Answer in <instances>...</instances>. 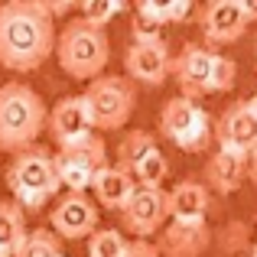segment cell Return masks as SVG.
<instances>
[{
	"label": "cell",
	"mask_w": 257,
	"mask_h": 257,
	"mask_svg": "<svg viewBox=\"0 0 257 257\" xmlns=\"http://www.w3.org/2000/svg\"><path fill=\"white\" fill-rule=\"evenodd\" d=\"M56 52V20L46 0H10L0 7V65L36 72Z\"/></svg>",
	"instance_id": "obj_1"
},
{
	"label": "cell",
	"mask_w": 257,
	"mask_h": 257,
	"mask_svg": "<svg viewBox=\"0 0 257 257\" xmlns=\"http://www.w3.org/2000/svg\"><path fill=\"white\" fill-rule=\"evenodd\" d=\"M46 117L49 111L30 85H0V150L23 153L36 147V137L46 131Z\"/></svg>",
	"instance_id": "obj_2"
},
{
	"label": "cell",
	"mask_w": 257,
	"mask_h": 257,
	"mask_svg": "<svg viewBox=\"0 0 257 257\" xmlns=\"http://www.w3.org/2000/svg\"><path fill=\"white\" fill-rule=\"evenodd\" d=\"M56 59L69 78L94 82V78L104 75L107 59H111L107 33L94 30V26L82 23V20H69L56 33Z\"/></svg>",
	"instance_id": "obj_3"
},
{
	"label": "cell",
	"mask_w": 257,
	"mask_h": 257,
	"mask_svg": "<svg viewBox=\"0 0 257 257\" xmlns=\"http://www.w3.org/2000/svg\"><path fill=\"white\" fill-rule=\"evenodd\" d=\"M7 186L13 192V202L20 208H43L52 195L59 192V176H56V163H52V153L46 147H30V150L17 153L13 163L7 166Z\"/></svg>",
	"instance_id": "obj_4"
},
{
	"label": "cell",
	"mask_w": 257,
	"mask_h": 257,
	"mask_svg": "<svg viewBox=\"0 0 257 257\" xmlns=\"http://www.w3.org/2000/svg\"><path fill=\"white\" fill-rule=\"evenodd\" d=\"M85 104L94 131H120L137 107V88L127 75H101L85 88Z\"/></svg>",
	"instance_id": "obj_5"
},
{
	"label": "cell",
	"mask_w": 257,
	"mask_h": 257,
	"mask_svg": "<svg viewBox=\"0 0 257 257\" xmlns=\"http://www.w3.org/2000/svg\"><path fill=\"white\" fill-rule=\"evenodd\" d=\"M160 134L166 140H173L179 150H189V153L208 150V144L215 137L212 124H208V114L195 101L182 98V94H176V98H170L160 107Z\"/></svg>",
	"instance_id": "obj_6"
},
{
	"label": "cell",
	"mask_w": 257,
	"mask_h": 257,
	"mask_svg": "<svg viewBox=\"0 0 257 257\" xmlns=\"http://www.w3.org/2000/svg\"><path fill=\"white\" fill-rule=\"evenodd\" d=\"M52 163H56L59 186H65L69 192H88L94 176L104 170V166H111L107 163V147L98 134L65 147V150H59L52 157Z\"/></svg>",
	"instance_id": "obj_7"
},
{
	"label": "cell",
	"mask_w": 257,
	"mask_h": 257,
	"mask_svg": "<svg viewBox=\"0 0 257 257\" xmlns=\"http://www.w3.org/2000/svg\"><path fill=\"white\" fill-rule=\"evenodd\" d=\"M170 221V199L166 189H144L137 186L127 205L120 208V225L134 241H150V234H160Z\"/></svg>",
	"instance_id": "obj_8"
},
{
	"label": "cell",
	"mask_w": 257,
	"mask_h": 257,
	"mask_svg": "<svg viewBox=\"0 0 257 257\" xmlns=\"http://www.w3.org/2000/svg\"><path fill=\"white\" fill-rule=\"evenodd\" d=\"M218 150H231V153H244L251 157L257 153V101L244 98L234 101L221 111V117L212 127Z\"/></svg>",
	"instance_id": "obj_9"
},
{
	"label": "cell",
	"mask_w": 257,
	"mask_h": 257,
	"mask_svg": "<svg viewBox=\"0 0 257 257\" xmlns=\"http://www.w3.org/2000/svg\"><path fill=\"white\" fill-rule=\"evenodd\" d=\"M199 26L208 46H228L251 30V17L244 10V0H212L202 7Z\"/></svg>",
	"instance_id": "obj_10"
},
{
	"label": "cell",
	"mask_w": 257,
	"mask_h": 257,
	"mask_svg": "<svg viewBox=\"0 0 257 257\" xmlns=\"http://www.w3.org/2000/svg\"><path fill=\"white\" fill-rule=\"evenodd\" d=\"M212 62H215V52L208 46H199V43H186L179 49V56L173 59L170 72L179 85V94L189 101H199L205 98L208 91V82H212Z\"/></svg>",
	"instance_id": "obj_11"
},
{
	"label": "cell",
	"mask_w": 257,
	"mask_h": 257,
	"mask_svg": "<svg viewBox=\"0 0 257 257\" xmlns=\"http://www.w3.org/2000/svg\"><path fill=\"white\" fill-rule=\"evenodd\" d=\"M49 221L62 241L91 238L98 231V205L94 199H88V192H65L62 199H56Z\"/></svg>",
	"instance_id": "obj_12"
},
{
	"label": "cell",
	"mask_w": 257,
	"mask_h": 257,
	"mask_svg": "<svg viewBox=\"0 0 257 257\" xmlns=\"http://www.w3.org/2000/svg\"><path fill=\"white\" fill-rule=\"evenodd\" d=\"M46 131L56 140L59 150L91 137L94 124H91V114H88V104H85L82 94H69V98L56 101V107H52L49 117H46Z\"/></svg>",
	"instance_id": "obj_13"
},
{
	"label": "cell",
	"mask_w": 257,
	"mask_h": 257,
	"mask_svg": "<svg viewBox=\"0 0 257 257\" xmlns=\"http://www.w3.org/2000/svg\"><path fill=\"white\" fill-rule=\"evenodd\" d=\"M170 65H173V56L163 39H157V43H131L124 52L127 78L140 85H150V88H160L166 82Z\"/></svg>",
	"instance_id": "obj_14"
},
{
	"label": "cell",
	"mask_w": 257,
	"mask_h": 257,
	"mask_svg": "<svg viewBox=\"0 0 257 257\" xmlns=\"http://www.w3.org/2000/svg\"><path fill=\"white\" fill-rule=\"evenodd\" d=\"M212 244V228L205 221H166L157 234L160 257H202Z\"/></svg>",
	"instance_id": "obj_15"
},
{
	"label": "cell",
	"mask_w": 257,
	"mask_h": 257,
	"mask_svg": "<svg viewBox=\"0 0 257 257\" xmlns=\"http://www.w3.org/2000/svg\"><path fill=\"white\" fill-rule=\"evenodd\" d=\"M244 179H247V157L244 153H231V150H215L205 163V173H202L205 189H212L218 195L238 192Z\"/></svg>",
	"instance_id": "obj_16"
},
{
	"label": "cell",
	"mask_w": 257,
	"mask_h": 257,
	"mask_svg": "<svg viewBox=\"0 0 257 257\" xmlns=\"http://www.w3.org/2000/svg\"><path fill=\"white\" fill-rule=\"evenodd\" d=\"M134 189H137L134 176L127 173V170H120V166H104V170L91 179L94 205L114 208V212H120V208L127 205V199L134 195Z\"/></svg>",
	"instance_id": "obj_17"
},
{
	"label": "cell",
	"mask_w": 257,
	"mask_h": 257,
	"mask_svg": "<svg viewBox=\"0 0 257 257\" xmlns=\"http://www.w3.org/2000/svg\"><path fill=\"white\" fill-rule=\"evenodd\" d=\"M170 199V218L173 221H205L208 212V189L199 179H182L166 192Z\"/></svg>",
	"instance_id": "obj_18"
},
{
	"label": "cell",
	"mask_w": 257,
	"mask_h": 257,
	"mask_svg": "<svg viewBox=\"0 0 257 257\" xmlns=\"http://www.w3.org/2000/svg\"><path fill=\"white\" fill-rule=\"evenodd\" d=\"M26 238V215L17 202L0 199V251L13 254L20 247V241Z\"/></svg>",
	"instance_id": "obj_19"
},
{
	"label": "cell",
	"mask_w": 257,
	"mask_h": 257,
	"mask_svg": "<svg viewBox=\"0 0 257 257\" xmlns=\"http://www.w3.org/2000/svg\"><path fill=\"white\" fill-rule=\"evenodd\" d=\"M150 150H157V137H153L150 131H127L117 144V166L127 170V173H134V166Z\"/></svg>",
	"instance_id": "obj_20"
},
{
	"label": "cell",
	"mask_w": 257,
	"mask_h": 257,
	"mask_svg": "<svg viewBox=\"0 0 257 257\" xmlns=\"http://www.w3.org/2000/svg\"><path fill=\"white\" fill-rule=\"evenodd\" d=\"M10 257H62V238L52 228H33Z\"/></svg>",
	"instance_id": "obj_21"
},
{
	"label": "cell",
	"mask_w": 257,
	"mask_h": 257,
	"mask_svg": "<svg viewBox=\"0 0 257 257\" xmlns=\"http://www.w3.org/2000/svg\"><path fill=\"white\" fill-rule=\"evenodd\" d=\"M131 176H134V182H137V186H144V189H163L166 176H170V163H166V157L160 153V147L147 153V157L134 166Z\"/></svg>",
	"instance_id": "obj_22"
},
{
	"label": "cell",
	"mask_w": 257,
	"mask_h": 257,
	"mask_svg": "<svg viewBox=\"0 0 257 257\" xmlns=\"http://www.w3.org/2000/svg\"><path fill=\"white\" fill-rule=\"evenodd\" d=\"M120 10H124V4H117V0H85V4L78 7V20L88 23V26H94V30H104Z\"/></svg>",
	"instance_id": "obj_23"
},
{
	"label": "cell",
	"mask_w": 257,
	"mask_h": 257,
	"mask_svg": "<svg viewBox=\"0 0 257 257\" xmlns=\"http://www.w3.org/2000/svg\"><path fill=\"white\" fill-rule=\"evenodd\" d=\"M127 247V238L117 228H98L88 238V257H120Z\"/></svg>",
	"instance_id": "obj_24"
},
{
	"label": "cell",
	"mask_w": 257,
	"mask_h": 257,
	"mask_svg": "<svg viewBox=\"0 0 257 257\" xmlns=\"http://www.w3.org/2000/svg\"><path fill=\"white\" fill-rule=\"evenodd\" d=\"M234 82H238V65H234V59L228 56H218L215 52V62H212V82H208V91H231Z\"/></svg>",
	"instance_id": "obj_25"
},
{
	"label": "cell",
	"mask_w": 257,
	"mask_h": 257,
	"mask_svg": "<svg viewBox=\"0 0 257 257\" xmlns=\"http://www.w3.org/2000/svg\"><path fill=\"white\" fill-rule=\"evenodd\" d=\"M160 30L163 26L157 23V20H150L147 13H134V23H131V33H134V43H157V39H163L160 36Z\"/></svg>",
	"instance_id": "obj_26"
},
{
	"label": "cell",
	"mask_w": 257,
	"mask_h": 257,
	"mask_svg": "<svg viewBox=\"0 0 257 257\" xmlns=\"http://www.w3.org/2000/svg\"><path fill=\"white\" fill-rule=\"evenodd\" d=\"M120 257H160V251H157L153 241H127V247H124Z\"/></svg>",
	"instance_id": "obj_27"
},
{
	"label": "cell",
	"mask_w": 257,
	"mask_h": 257,
	"mask_svg": "<svg viewBox=\"0 0 257 257\" xmlns=\"http://www.w3.org/2000/svg\"><path fill=\"white\" fill-rule=\"evenodd\" d=\"M189 13H192V4H189V0H173V4H166V26L189 20Z\"/></svg>",
	"instance_id": "obj_28"
},
{
	"label": "cell",
	"mask_w": 257,
	"mask_h": 257,
	"mask_svg": "<svg viewBox=\"0 0 257 257\" xmlns=\"http://www.w3.org/2000/svg\"><path fill=\"white\" fill-rule=\"evenodd\" d=\"M46 7H49L52 20H56V17H65V13H72V10H75V7H72V4H46Z\"/></svg>",
	"instance_id": "obj_29"
},
{
	"label": "cell",
	"mask_w": 257,
	"mask_h": 257,
	"mask_svg": "<svg viewBox=\"0 0 257 257\" xmlns=\"http://www.w3.org/2000/svg\"><path fill=\"white\" fill-rule=\"evenodd\" d=\"M247 179H251L254 189H257V153H251V157H247Z\"/></svg>",
	"instance_id": "obj_30"
},
{
	"label": "cell",
	"mask_w": 257,
	"mask_h": 257,
	"mask_svg": "<svg viewBox=\"0 0 257 257\" xmlns=\"http://www.w3.org/2000/svg\"><path fill=\"white\" fill-rule=\"evenodd\" d=\"M247 257H257V244H254V247H251V254H247Z\"/></svg>",
	"instance_id": "obj_31"
},
{
	"label": "cell",
	"mask_w": 257,
	"mask_h": 257,
	"mask_svg": "<svg viewBox=\"0 0 257 257\" xmlns=\"http://www.w3.org/2000/svg\"><path fill=\"white\" fill-rule=\"evenodd\" d=\"M254 59H257V36H254Z\"/></svg>",
	"instance_id": "obj_32"
},
{
	"label": "cell",
	"mask_w": 257,
	"mask_h": 257,
	"mask_svg": "<svg viewBox=\"0 0 257 257\" xmlns=\"http://www.w3.org/2000/svg\"><path fill=\"white\" fill-rule=\"evenodd\" d=\"M0 257H10V254H7V251H0Z\"/></svg>",
	"instance_id": "obj_33"
},
{
	"label": "cell",
	"mask_w": 257,
	"mask_h": 257,
	"mask_svg": "<svg viewBox=\"0 0 257 257\" xmlns=\"http://www.w3.org/2000/svg\"><path fill=\"white\" fill-rule=\"evenodd\" d=\"M254 101H257V94H254Z\"/></svg>",
	"instance_id": "obj_34"
}]
</instances>
